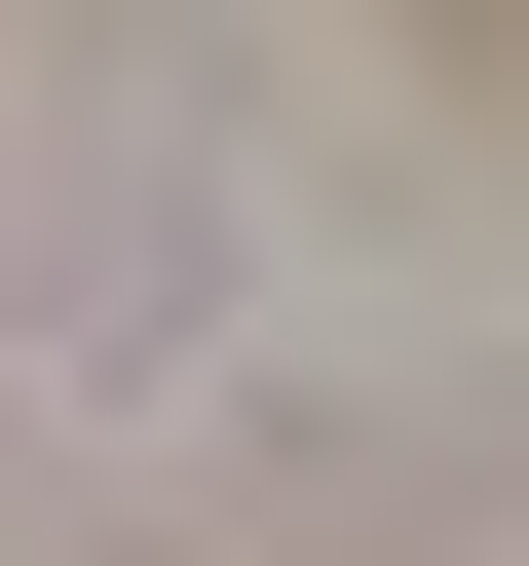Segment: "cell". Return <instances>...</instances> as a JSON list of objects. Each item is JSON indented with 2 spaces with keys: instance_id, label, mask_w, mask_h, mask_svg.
<instances>
[]
</instances>
